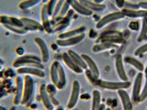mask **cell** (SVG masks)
<instances>
[{
	"label": "cell",
	"instance_id": "cell-1",
	"mask_svg": "<svg viewBox=\"0 0 147 110\" xmlns=\"http://www.w3.org/2000/svg\"><path fill=\"white\" fill-rule=\"evenodd\" d=\"M51 79L53 85L59 90H62L66 84V74L63 67L58 61L52 63L50 70Z\"/></svg>",
	"mask_w": 147,
	"mask_h": 110
},
{
	"label": "cell",
	"instance_id": "cell-2",
	"mask_svg": "<svg viewBox=\"0 0 147 110\" xmlns=\"http://www.w3.org/2000/svg\"><path fill=\"white\" fill-rule=\"evenodd\" d=\"M42 59L37 55H25L16 59L13 63V67L19 68L21 67H34L44 69V66L42 63Z\"/></svg>",
	"mask_w": 147,
	"mask_h": 110
},
{
	"label": "cell",
	"instance_id": "cell-3",
	"mask_svg": "<svg viewBox=\"0 0 147 110\" xmlns=\"http://www.w3.org/2000/svg\"><path fill=\"white\" fill-rule=\"evenodd\" d=\"M96 43H110L113 44L124 45L126 44V40L122 36V34L117 30L106 31L101 34Z\"/></svg>",
	"mask_w": 147,
	"mask_h": 110
},
{
	"label": "cell",
	"instance_id": "cell-4",
	"mask_svg": "<svg viewBox=\"0 0 147 110\" xmlns=\"http://www.w3.org/2000/svg\"><path fill=\"white\" fill-rule=\"evenodd\" d=\"M94 85L109 90H118L120 89H128L131 85V83L129 81H127L115 82L103 81L98 79L96 80Z\"/></svg>",
	"mask_w": 147,
	"mask_h": 110
},
{
	"label": "cell",
	"instance_id": "cell-5",
	"mask_svg": "<svg viewBox=\"0 0 147 110\" xmlns=\"http://www.w3.org/2000/svg\"><path fill=\"white\" fill-rule=\"evenodd\" d=\"M34 91V82L30 75H26L23 81V92L22 101V105H26L29 103L32 99Z\"/></svg>",
	"mask_w": 147,
	"mask_h": 110
},
{
	"label": "cell",
	"instance_id": "cell-6",
	"mask_svg": "<svg viewBox=\"0 0 147 110\" xmlns=\"http://www.w3.org/2000/svg\"><path fill=\"white\" fill-rule=\"evenodd\" d=\"M125 17V15L122 11L111 12L110 13L105 15L101 19H100L96 25V28L100 29L111 23L123 19Z\"/></svg>",
	"mask_w": 147,
	"mask_h": 110
},
{
	"label": "cell",
	"instance_id": "cell-7",
	"mask_svg": "<svg viewBox=\"0 0 147 110\" xmlns=\"http://www.w3.org/2000/svg\"><path fill=\"white\" fill-rule=\"evenodd\" d=\"M74 14V11L73 9H69L66 15L52 27L53 33L58 32L68 27L70 24V21Z\"/></svg>",
	"mask_w": 147,
	"mask_h": 110
},
{
	"label": "cell",
	"instance_id": "cell-8",
	"mask_svg": "<svg viewBox=\"0 0 147 110\" xmlns=\"http://www.w3.org/2000/svg\"><path fill=\"white\" fill-rule=\"evenodd\" d=\"M80 92V85L78 81H74L73 83L72 90L69 101L67 105L68 109H72L76 106L78 101Z\"/></svg>",
	"mask_w": 147,
	"mask_h": 110
},
{
	"label": "cell",
	"instance_id": "cell-9",
	"mask_svg": "<svg viewBox=\"0 0 147 110\" xmlns=\"http://www.w3.org/2000/svg\"><path fill=\"white\" fill-rule=\"evenodd\" d=\"M143 78V74L142 72H140L136 77L132 92V100L134 103H138V98L142 91Z\"/></svg>",
	"mask_w": 147,
	"mask_h": 110
},
{
	"label": "cell",
	"instance_id": "cell-10",
	"mask_svg": "<svg viewBox=\"0 0 147 110\" xmlns=\"http://www.w3.org/2000/svg\"><path fill=\"white\" fill-rule=\"evenodd\" d=\"M85 34L82 33L76 37H69L65 39H58L57 40V44L60 47H70L80 43L85 37Z\"/></svg>",
	"mask_w": 147,
	"mask_h": 110
},
{
	"label": "cell",
	"instance_id": "cell-11",
	"mask_svg": "<svg viewBox=\"0 0 147 110\" xmlns=\"http://www.w3.org/2000/svg\"><path fill=\"white\" fill-rule=\"evenodd\" d=\"M17 73L19 74H26L29 75L36 76L40 78H45L46 74L43 71L38 68L34 67H21L17 69Z\"/></svg>",
	"mask_w": 147,
	"mask_h": 110
},
{
	"label": "cell",
	"instance_id": "cell-12",
	"mask_svg": "<svg viewBox=\"0 0 147 110\" xmlns=\"http://www.w3.org/2000/svg\"><path fill=\"white\" fill-rule=\"evenodd\" d=\"M34 40L40 50L42 53V61L44 63H47L50 59V53L47 44L45 40L40 37H35Z\"/></svg>",
	"mask_w": 147,
	"mask_h": 110
},
{
	"label": "cell",
	"instance_id": "cell-13",
	"mask_svg": "<svg viewBox=\"0 0 147 110\" xmlns=\"http://www.w3.org/2000/svg\"><path fill=\"white\" fill-rule=\"evenodd\" d=\"M22 21L24 28L30 31H44V28L42 24L33 19H30L27 17H23L20 18Z\"/></svg>",
	"mask_w": 147,
	"mask_h": 110
},
{
	"label": "cell",
	"instance_id": "cell-14",
	"mask_svg": "<svg viewBox=\"0 0 147 110\" xmlns=\"http://www.w3.org/2000/svg\"><path fill=\"white\" fill-rule=\"evenodd\" d=\"M115 67L119 78L122 81H128V77L123 65L122 56L120 54L117 55L115 57Z\"/></svg>",
	"mask_w": 147,
	"mask_h": 110
},
{
	"label": "cell",
	"instance_id": "cell-15",
	"mask_svg": "<svg viewBox=\"0 0 147 110\" xmlns=\"http://www.w3.org/2000/svg\"><path fill=\"white\" fill-rule=\"evenodd\" d=\"M66 1L74 11L80 15L84 16H90L93 14V12L83 6L78 0H66Z\"/></svg>",
	"mask_w": 147,
	"mask_h": 110
},
{
	"label": "cell",
	"instance_id": "cell-16",
	"mask_svg": "<svg viewBox=\"0 0 147 110\" xmlns=\"http://www.w3.org/2000/svg\"><path fill=\"white\" fill-rule=\"evenodd\" d=\"M0 24L3 25H9L20 28L24 27L21 19L6 15H0Z\"/></svg>",
	"mask_w": 147,
	"mask_h": 110
},
{
	"label": "cell",
	"instance_id": "cell-17",
	"mask_svg": "<svg viewBox=\"0 0 147 110\" xmlns=\"http://www.w3.org/2000/svg\"><path fill=\"white\" fill-rule=\"evenodd\" d=\"M49 15L47 11V3L44 5L42 8L41 11V19H42V24L44 28V30L48 34H52L53 33L52 23L51 21L49 19Z\"/></svg>",
	"mask_w": 147,
	"mask_h": 110
},
{
	"label": "cell",
	"instance_id": "cell-18",
	"mask_svg": "<svg viewBox=\"0 0 147 110\" xmlns=\"http://www.w3.org/2000/svg\"><path fill=\"white\" fill-rule=\"evenodd\" d=\"M117 94L121 101L123 110H133L132 102L129 95L125 89H120L117 90Z\"/></svg>",
	"mask_w": 147,
	"mask_h": 110
},
{
	"label": "cell",
	"instance_id": "cell-19",
	"mask_svg": "<svg viewBox=\"0 0 147 110\" xmlns=\"http://www.w3.org/2000/svg\"><path fill=\"white\" fill-rule=\"evenodd\" d=\"M81 57L86 62L88 69L91 71L92 74L94 77L96 79H99L100 77V71L96 65L95 61L92 59L91 57H90L88 55L86 54H82L81 55Z\"/></svg>",
	"mask_w": 147,
	"mask_h": 110
},
{
	"label": "cell",
	"instance_id": "cell-20",
	"mask_svg": "<svg viewBox=\"0 0 147 110\" xmlns=\"http://www.w3.org/2000/svg\"><path fill=\"white\" fill-rule=\"evenodd\" d=\"M39 93L40 99L45 109L47 110H54V106L51 100L50 96L47 91L45 84H43L40 85L39 89Z\"/></svg>",
	"mask_w": 147,
	"mask_h": 110
},
{
	"label": "cell",
	"instance_id": "cell-21",
	"mask_svg": "<svg viewBox=\"0 0 147 110\" xmlns=\"http://www.w3.org/2000/svg\"><path fill=\"white\" fill-rule=\"evenodd\" d=\"M62 59L64 63L72 71L76 74H81L83 72V70L79 66H78L67 52H64L62 55Z\"/></svg>",
	"mask_w": 147,
	"mask_h": 110
},
{
	"label": "cell",
	"instance_id": "cell-22",
	"mask_svg": "<svg viewBox=\"0 0 147 110\" xmlns=\"http://www.w3.org/2000/svg\"><path fill=\"white\" fill-rule=\"evenodd\" d=\"M122 13L129 18H146L147 17V10L143 9H130L127 8H123L121 11Z\"/></svg>",
	"mask_w": 147,
	"mask_h": 110
},
{
	"label": "cell",
	"instance_id": "cell-23",
	"mask_svg": "<svg viewBox=\"0 0 147 110\" xmlns=\"http://www.w3.org/2000/svg\"><path fill=\"white\" fill-rule=\"evenodd\" d=\"M16 92L13 103L15 105H18L21 103L23 92V81L21 77H17L16 79Z\"/></svg>",
	"mask_w": 147,
	"mask_h": 110
},
{
	"label": "cell",
	"instance_id": "cell-24",
	"mask_svg": "<svg viewBox=\"0 0 147 110\" xmlns=\"http://www.w3.org/2000/svg\"><path fill=\"white\" fill-rule=\"evenodd\" d=\"M79 2L92 12H101L106 8V5L103 3H97L89 0H80Z\"/></svg>",
	"mask_w": 147,
	"mask_h": 110
},
{
	"label": "cell",
	"instance_id": "cell-25",
	"mask_svg": "<svg viewBox=\"0 0 147 110\" xmlns=\"http://www.w3.org/2000/svg\"><path fill=\"white\" fill-rule=\"evenodd\" d=\"M67 53L71 57V59L73 60L74 62L82 69L86 70L88 68L85 61L81 57V56L78 55L76 52L72 50H69Z\"/></svg>",
	"mask_w": 147,
	"mask_h": 110
},
{
	"label": "cell",
	"instance_id": "cell-26",
	"mask_svg": "<svg viewBox=\"0 0 147 110\" xmlns=\"http://www.w3.org/2000/svg\"><path fill=\"white\" fill-rule=\"evenodd\" d=\"M86 30V28L84 26H81L76 29H74L63 33H61L58 35L59 39H65L69 37L78 36L82 33H84Z\"/></svg>",
	"mask_w": 147,
	"mask_h": 110
},
{
	"label": "cell",
	"instance_id": "cell-27",
	"mask_svg": "<svg viewBox=\"0 0 147 110\" xmlns=\"http://www.w3.org/2000/svg\"><path fill=\"white\" fill-rule=\"evenodd\" d=\"M124 61L125 63L134 67L136 69L139 71L140 72H142L143 71H144L145 68L144 65L138 59L136 58L131 56H126L124 59Z\"/></svg>",
	"mask_w": 147,
	"mask_h": 110
},
{
	"label": "cell",
	"instance_id": "cell-28",
	"mask_svg": "<svg viewBox=\"0 0 147 110\" xmlns=\"http://www.w3.org/2000/svg\"><path fill=\"white\" fill-rule=\"evenodd\" d=\"M118 46L116 44H110V43H98L96 44L92 47V50L94 52L97 53L103 51L107 50H109L113 48H117Z\"/></svg>",
	"mask_w": 147,
	"mask_h": 110
},
{
	"label": "cell",
	"instance_id": "cell-29",
	"mask_svg": "<svg viewBox=\"0 0 147 110\" xmlns=\"http://www.w3.org/2000/svg\"><path fill=\"white\" fill-rule=\"evenodd\" d=\"M101 94L98 90H94L92 91V100L91 110H99L101 106Z\"/></svg>",
	"mask_w": 147,
	"mask_h": 110
},
{
	"label": "cell",
	"instance_id": "cell-30",
	"mask_svg": "<svg viewBox=\"0 0 147 110\" xmlns=\"http://www.w3.org/2000/svg\"><path fill=\"white\" fill-rule=\"evenodd\" d=\"M42 0H24L21 2L18 7L22 10H27L36 6Z\"/></svg>",
	"mask_w": 147,
	"mask_h": 110
},
{
	"label": "cell",
	"instance_id": "cell-31",
	"mask_svg": "<svg viewBox=\"0 0 147 110\" xmlns=\"http://www.w3.org/2000/svg\"><path fill=\"white\" fill-rule=\"evenodd\" d=\"M147 37V22L146 18H143L142 29L140 32V35L137 38V41L141 43Z\"/></svg>",
	"mask_w": 147,
	"mask_h": 110
},
{
	"label": "cell",
	"instance_id": "cell-32",
	"mask_svg": "<svg viewBox=\"0 0 147 110\" xmlns=\"http://www.w3.org/2000/svg\"><path fill=\"white\" fill-rule=\"evenodd\" d=\"M3 27L7 30H10L11 31L15 33L16 34H20V35H24L28 33V31L26 29L23 28H20L13 26H9V25H3Z\"/></svg>",
	"mask_w": 147,
	"mask_h": 110
},
{
	"label": "cell",
	"instance_id": "cell-33",
	"mask_svg": "<svg viewBox=\"0 0 147 110\" xmlns=\"http://www.w3.org/2000/svg\"><path fill=\"white\" fill-rule=\"evenodd\" d=\"M147 98V74H146V81L143 89L140 92L138 103H142L145 101Z\"/></svg>",
	"mask_w": 147,
	"mask_h": 110
},
{
	"label": "cell",
	"instance_id": "cell-34",
	"mask_svg": "<svg viewBox=\"0 0 147 110\" xmlns=\"http://www.w3.org/2000/svg\"><path fill=\"white\" fill-rule=\"evenodd\" d=\"M59 0H49L47 3V11L49 17H52L54 12V9Z\"/></svg>",
	"mask_w": 147,
	"mask_h": 110
},
{
	"label": "cell",
	"instance_id": "cell-35",
	"mask_svg": "<svg viewBox=\"0 0 147 110\" xmlns=\"http://www.w3.org/2000/svg\"><path fill=\"white\" fill-rule=\"evenodd\" d=\"M66 0H59V1L58 2L57 4L56 5L55 8L54 9V12H53V19H54L59 13L61 8L63 7L64 3L65 2Z\"/></svg>",
	"mask_w": 147,
	"mask_h": 110
},
{
	"label": "cell",
	"instance_id": "cell-36",
	"mask_svg": "<svg viewBox=\"0 0 147 110\" xmlns=\"http://www.w3.org/2000/svg\"><path fill=\"white\" fill-rule=\"evenodd\" d=\"M146 52H147V43L144 44L140 47H138L134 52V55L136 56H138Z\"/></svg>",
	"mask_w": 147,
	"mask_h": 110
},
{
	"label": "cell",
	"instance_id": "cell-37",
	"mask_svg": "<svg viewBox=\"0 0 147 110\" xmlns=\"http://www.w3.org/2000/svg\"><path fill=\"white\" fill-rule=\"evenodd\" d=\"M123 8L130 9H139L140 7L138 3H133L132 2H128L125 1V6Z\"/></svg>",
	"mask_w": 147,
	"mask_h": 110
},
{
	"label": "cell",
	"instance_id": "cell-38",
	"mask_svg": "<svg viewBox=\"0 0 147 110\" xmlns=\"http://www.w3.org/2000/svg\"><path fill=\"white\" fill-rule=\"evenodd\" d=\"M139 24H140L139 22L138 21H132L129 23V28L132 30L137 31L139 29V27H140Z\"/></svg>",
	"mask_w": 147,
	"mask_h": 110
},
{
	"label": "cell",
	"instance_id": "cell-39",
	"mask_svg": "<svg viewBox=\"0 0 147 110\" xmlns=\"http://www.w3.org/2000/svg\"><path fill=\"white\" fill-rule=\"evenodd\" d=\"M115 2L117 7L122 9L125 6V0H115Z\"/></svg>",
	"mask_w": 147,
	"mask_h": 110
},
{
	"label": "cell",
	"instance_id": "cell-40",
	"mask_svg": "<svg viewBox=\"0 0 147 110\" xmlns=\"http://www.w3.org/2000/svg\"><path fill=\"white\" fill-rule=\"evenodd\" d=\"M140 8L147 11V1H141L138 3Z\"/></svg>",
	"mask_w": 147,
	"mask_h": 110
},
{
	"label": "cell",
	"instance_id": "cell-41",
	"mask_svg": "<svg viewBox=\"0 0 147 110\" xmlns=\"http://www.w3.org/2000/svg\"><path fill=\"white\" fill-rule=\"evenodd\" d=\"M106 109V106L105 104L102 103L101 104V106H100V107L99 109V110H105Z\"/></svg>",
	"mask_w": 147,
	"mask_h": 110
},
{
	"label": "cell",
	"instance_id": "cell-42",
	"mask_svg": "<svg viewBox=\"0 0 147 110\" xmlns=\"http://www.w3.org/2000/svg\"><path fill=\"white\" fill-rule=\"evenodd\" d=\"M105 0H94V2H95L96 3H102L103 1Z\"/></svg>",
	"mask_w": 147,
	"mask_h": 110
},
{
	"label": "cell",
	"instance_id": "cell-43",
	"mask_svg": "<svg viewBox=\"0 0 147 110\" xmlns=\"http://www.w3.org/2000/svg\"><path fill=\"white\" fill-rule=\"evenodd\" d=\"M0 110H6V108L2 105H0Z\"/></svg>",
	"mask_w": 147,
	"mask_h": 110
},
{
	"label": "cell",
	"instance_id": "cell-44",
	"mask_svg": "<svg viewBox=\"0 0 147 110\" xmlns=\"http://www.w3.org/2000/svg\"><path fill=\"white\" fill-rule=\"evenodd\" d=\"M4 63V61L2 59L0 58V65H3Z\"/></svg>",
	"mask_w": 147,
	"mask_h": 110
},
{
	"label": "cell",
	"instance_id": "cell-45",
	"mask_svg": "<svg viewBox=\"0 0 147 110\" xmlns=\"http://www.w3.org/2000/svg\"><path fill=\"white\" fill-rule=\"evenodd\" d=\"M49 0H42V2L44 3H47Z\"/></svg>",
	"mask_w": 147,
	"mask_h": 110
},
{
	"label": "cell",
	"instance_id": "cell-46",
	"mask_svg": "<svg viewBox=\"0 0 147 110\" xmlns=\"http://www.w3.org/2000/svg\"><path fill=\"white\" fill-rule=\"evenodd\" d=\"M144 73L146 74H147V66L145 68H144Z\"/></svg>",
	"mask_w": 147,
	"mask_h": 110
},
{
	"label": "cell",
	"instance_id": "cell-47",
	"mask_svg": "<svg viewBox=\"0 0 147 110\" xmlns=\"http://www.w3.org/2000/svg\"><path fill=\"white\" fill-rule=\"evenodd\" d=\"M63 110V108H58V109H56V110Z\"/></svg>",
	"mask_w": 147,
	"mask_h": 110
},
{
	"label": "cell",
	"instance_id": "cell-48",
	"mask_svg": "<svg viewBox=\"0 0 147 110\" xmlns=\"http://www.w3.org/2000/svg\"><path fill=\"white\" fill-rule=\"evenodd\" d=\"M105 110H111V109L110 108H106Z\"/></svg>",
	"mask_w": 147,
	"mask_h": 110
},
{
	"label": "cell",
	"instance_id": "cell-49",
	"mask_svg": "<svg viewBox=\"0 0 147 110\" xmlns=\"http://www.w3.org/2000/svg\"><path fill=\"white\" fill-rule=\"evenodd\" d=\"M1 68H2V66H1V65H0V69H1Z\"/></svg>",
	"mask_w": 147,
	"mask_h": 110
},
{
	"label": "cell",
	"instance_id": "cell-50",
	"mask_svg": "<svg viewBox=\"0 0 147 110\" xmlns=\"http://www.w3.org/2000/svg\"><path fill=\"white\" fill-rule=\"evenodd\" d=\"M146 21H147V17H146Z\"/></svg>",
	"mask_w": 147,
	"mask_h": 110
},
{
	"label": "cell",
	"instance_id": "cell-51",
	"mask_svg": "<svg viewBox=\"0 0 147 110\" xmlns=\"http://www.w3.org/2000/svg\"></svg>",
	"mask_w": 147,
	"mask_h": 110
},
{
	"label": "cell",
	"instance_id": "cell-52",
	"mask_svg": "<svg viewBox=\"0 0 147 110\" xmlns=\"http://www.w3.org/2000/svg\"></svg>",
	"mask_w": 147,
	"mask_h": 110
}]
</instances>
